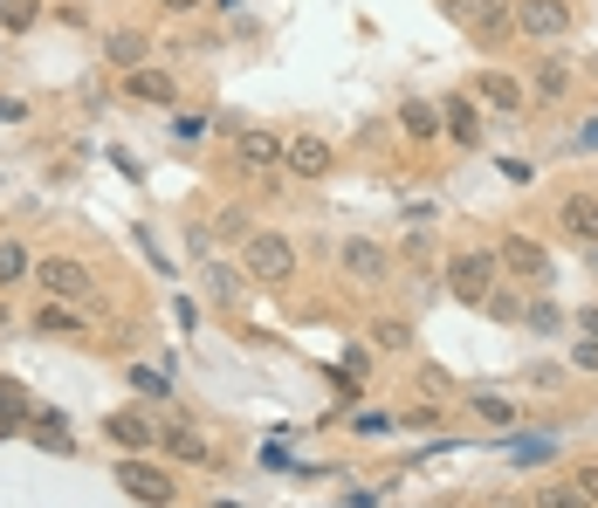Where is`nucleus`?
I'll list each match as a JSON object with an SVG mask.
<instances>
[{
    "label": "nucleus",
    "mask_w": 598,
    "mask_h": 508,
    "mask_svg": "<svg viewBox=\"0 0 598 508\" xmlns=\"http://www.w3.org/2000/svg\"><path fill=\"white\" fill-rule=\"evenodd\" d=\"M0 330H8V302H0Z\"/></svg>",
    "instance_id": "35"
},
{
    "label": "nucleus",
    "mask_w": 598,
    "mask_h": 508,
    "mask_svg": "<svg viewBox=\"0 0 598 508\" xmlns=\"http://www.w3.org/2000/svg\"><path fill=\"white\" fill-rule=\"evenodd\" d=\"M488 309H496V317H502V323H516V317H530V309H523L516 296H509V289H488Z\"/></svg>",
    "instance_id": "25"
},
{
    "label": "nucleus",
    "mask_w": 598,
    "mask_h": 508,
    "mask_svg": "<svg viewBox=\"0 0 598 508\" xmlns=\"http://www.w3.org/2000/svg\"><path fill=\"white\" fill-rule=\"evenodd\" d=\"M213 234H234V240H248L254 227H248V213H241V207H227L221 220H213Z\"/></svg>",
    "instance_id": "24"
},
{
    "label": "nucleus",
    "mask_w": 598,
    "mask_h": 508,
    "mask_svg": "<svg viewBox=\"0 0 598 508\" xmlns=\"http://www.w3.org/2000/svg\"><path fill=\"white\" fill-rule=\"evenodd\" d=\"M337 261H345V275H351V282H386V269H393L386 248H378L372 234H351L345 248H337Z\"/></svg>",
    "instance_id": "8"
},
{
    "label": "nucleus",
    "mask_w": 598,
    "mask_h": 508,
    "mask_svg": "<svg viewBox=\"0 0 598 508\" xmlns=\"http://www.w3.org/2000/svg\"><path fill=\"white\" fill-rule=\"evenodd\" d=\"M454 296L461 302H488V289H496V275H502V255L488 248V255H454Z\"/></svg>",
    "instance_id": "4"
},
{
    "label": "nucleus",
    "mask_w": 598,
    "mask_h": 508,
    "mask_svg": "<svg viewBox=\"0 0 598 508\" xmlns=\"http://www.w3.org/2000/svg\"><path fill=\"white\" fill-rule=\"evenodd\" d=\"M440 117H447V138H454V145H475L482 138V103L475 97H447Z\"/></svg>",
    "instance_id": "13"
},
{
    "label": "nucleus",
    "mask_w": 598,
    "mask_h": 508,
    "mask_svg": "<svg viewBox=\"0 0 598 508\" xmlns=\"http://www.w3.org/2000/svg\"><path fill=\"white\" fill-rule=\"evenodd\" d=\"M213 8H241V0H213Z\"/></svg>",
    "instance_id": "34"
},
{
    "label": "nucleus",
    "mask_w": 598,
    "mask_h": 508,
    "mask_svg": "<svg viewBox=\"0 0 598 508\" xmlns=\"http://www.w3.org/2000/svg\"><path fill=\"white\" fill-rule=\"evenodd\" d=\"M132 97H138V103H159V110H173V103H179V83L165 76V70H132Z\"/></svg>",
    "instance_id": "16"
},
{
    "label": "nucleus",
    "mask_w": 598,
    "mask_h": 508,
    "mask_svg": "<svg viewBox=\"0 0 598 508\" xmlns=\"http://www.w3.org/2000/svg\"><path fill=\"white\" fill-rule=\"evenodd\" d=\"M283 165L296 172V179H324V172H331V145L316 138V131H296L289 151H283Z\"/></svg>",
    "instance_id": "10"
},
{
    "label": "nucleus",
    "mask_w": 598,
    "mask_h": 508,
    "mask_svg": "<svg viewBox=\"0 0 598 508\" xmlns=\"http://www.w3.org/2000/svg\"><path fill=\"white\" fill-rule=\"evenodd\" d=\"M475 41H502L509 28H516V0H475Z\"/></svg>",
    "instance_id": "14"
},
{
    "label": "nucleus",
    "mask_w": 598,
    "mask_h": 508,
    "mask_svg": "<svg viewBox=\"0 0 598 508\" xmlns=\"http://www.w3.org/2000/svg\"><path fill=\"white\" fill-rule=\"evenodd\" d=\"M14 426H28V392L14 379H0V433H14Z\"/></svg>",
    "instance_id": "19"
},
{
    "label": "nucleus",
    "mask_w": 598,
    "mask_h": 508,
    "mask_svg": "<svg viewBox=\"0 0 598 508\" xmlns=\"http://www.w3.org/2000/svg\"><path fill=\"white\" fill-rule=\"evenodd\" d=\"M103 55H111V70L132 76V70H145V55H152V49H145L138 28H111V35H103Z\"/></svg>",
    "instance_id": "15"
},
{
    "label": "nucleus",
    "mask_w": 598,
    "mask_h": 508,
    "mask_svg": "<svg viewBox=\"0 0 598 508\" xmlns=\"http://www.w3.org/2000/svg\"><path fill=\"white\" fill-rule=\"evenodd\" d=\"M578 488H585V501H591V508H598V460H591V468H585V474H578Z\"/></svg>",
    "instance_id": "28"
},
{
    "label": "nucleus",
    "mask_w": 598,
    "mask_h": 508,
    "mask_svg": "<svg viewBox=\"0 0 598 508\" xmlns=\"http://www.w3.org/2000/svg\"><path fill=\"white\" fill-rule=\"evenodd\" d=\"M103 433H111V439H117L124 454H145V447H159V426H152V419H145L138 406L111 412V419H103Z\"/></svg>",
    "instance_id": "11"
},
{
    "label": "nucleus",
    "mask_w": 598,
    "mask_h": 508,
    "mask_svg": "<svg viewBox=\"0 0 598 508\" xmlns=\"http://www.w3.org/2000/svg\"><path fill=\"white\" fill-rule=\"evenodd\" d=\"M35 269H28V248L21 240H0V289H14V282H28Z\"/></svg>",
    "instance_id": "20"
},
{
    "label": "nucleus",
    "mask_w": 598,
    "mask_h": 508,
    "mask_svg": "<svg viewBox=\"0 0 598 508\" xmlns=\"http://www.w3.org/2000/svg\"><path fill=\"white\" fill-rule=\"evenodd\" d=\"M399 124L413 131V138H434V131H447V117H440L434 103H406V110H399Z\"/></svg>",
    "instance_id": "21"
},
{
    "label": "nucleus",
    "mask_w": 598,
    "mask_h": 508,
    "mask_svg": "<svg viewBox=\"0 0 598 508\" xmlns=\"http://www.w3.org/2000/svg\"><path fill=\"white\" fill-rule=\"evenodd\" d=\"M372 344H386V350H406V344H413V330H406V323H378V330H372Z\"/></svg>",
    "instance_id": "26"
},
{
    "label": "nucleus",
    "mask_w": 598,
    "mask_h": 508,
    "mask_svg": "<svg viewBox=\"0 0 598 508\" xmlns=\"http://www.w3.org/2000/svg\"><path fill=\"white\" fill-rule=\"evenodd\" d=\"M537 508H591V501H585L578 481H564V488H544V495H537Z\"/></svg>",
    "instance_id": "23"
},
{
    "label": "nucleus",
    "mask_w": 598,
    "mask_h": 508,
    "mask_svg": "<svg viewBox=\"0 0 598 508\" xmlns=\"http://www.w3.org/2000/svg\"><path fill=\"white\" fill-rule=\"evenodd\" d=\"M516 28L530 41H564L571 35V0H516Z\"/></svg>",
    "instance_id": "3"
},
{
    "label": "nucleus",
    "mask_w": 598,
    "mask_h": 508,
    "mask_svg": "<svg viewBox=\"0 0 598 508\" xmlns=\"http://www.w3.org/2000/svg\"><path fill=\"white\" fill-rule=\"evenodd\" d=\"M578 364H585V371H598V337H585V344H578Z\"/></svg>",
    "instance_id": "29"
},
{
    "label": "nucleus",
    "mask_w": 598,
    "mask_h": 508,
    "mask_svg": "<svg viewBox=\"0 0 598 508\" xmlns=\"http://www.w3.org/2000/svg\"><path fill=\"white\" fill-rule=\"evenodd\" d=\"M475 103H482V110H496V117H523V83H516V76H502V70H482Z\"/></svg>",
    "instance_id": "9"
},
{
    "label": "nucleus",
    "mask_w": 598,
    "mask_h": 508,
    "mask_svg": "<svg viewBox=\"0 0 598 508\" xmlns=\"http://www.w3.org/2000/svg\"><path fill=\"white\" fill-rule=\"evenodd\" d=\"M117 488L132 495V501H145V508H165L179 488H173V474L165 468H145V460H117Z\"/></svg>",
    "instance_id": "5"
},
{
    "label": "nucleus",
    "mask_w": 598,
    "mask_h": 508,
    "mask_svg": "<svg viewBox=\"0 0 598 508\" xmlns=\"http://www.w3.org/2000/svg\"><path fill=\"white\" fill-rule=\"evenodd\" d=\"M241 275H254V282H289L296 275V248L283 234H248L241 240Z\"/></svg>",
    "instance_id": "1"
},
{
    "label": "nucleus",
    "mask_w": 598,
    "mask_h": 508,
    "mask_svg": "<svg viewBox=\"0 0 598 508\" xmlns=\"http://www.w3.org/2000/svg\"><path fill=\"white\" fill-rule=\"evenodd\" d=\"M14 117H21V103H14V97H0V124H14Z\"/></svg>",
    "instance_id": "31"
},
{
    "label": "nucleus",
    "mask_w": 598,
    "mask_h": 508,
    "mask_svg": "<svg viewBox=\"0 0 598 508\" xmlns=\"http://www.w3.org/2000/svg\"><path fill=\"white\" fill-rule=\"evenodd\" d=\"M585 330H591V337H598V309H585Z\"/></svg>",
    "instance_id": "32"
},
{
    "label": "nucleus",
    "mask_w": 598,
    "mask_h": 508,
    "mask_svg": "<svg viewBox=\"0 0 598 508\" xmlns=\"http://www.w3.org/2000/svg\"><path fill=\"white\" fill-rule=\"evenodd\" d=\"M35 282L49 289V302H90V289H97L90 269H83L76 255H49V261L35 269Z\"/></svg>",
    "instance_id": "2"
},
{
    "label": "nucleus",
    "mask_w": 598,
    "mask_h": 508,
    "mask_svg": "<svg viewBox=\"0 0 598 508\" xmlns=\"http://www.w3.org/2000/svg\"><path fill=\"white\" fill-rule=\"evenodd\" d=\"M523 323H530V330H558V302H530Z\"/></svg>",
    "instance_id": "27"
},
{
    "label": "nucleus",
    "mask_w": 598,
    "mask_h": 508,
    "mask_svg": "<svg viewBox=\"0 0 598 508\" xmlns=\"http://www.w3.org/2000/svg\"><path fill=\"white\" fill-rule=\"evenodd\" d=\"M159 447L173 454V460H186V468H200V460H207V439H200V433H186V426H173V433H159Z\"/></svg>",
    "instance_id": "18"
},
{
    "label": "nucleus",
    "mask_w": 598,
    "mask_h": 508,
    "mask_svg": "<svg viewBox=\"0 0 598 508\" xmlns=\"http://www.w3.org/2000/svg\"><path fill=\"white\" fill-rule=\"evenodd\" d=\"M496 255H502V269L516 275V282H550V255H544L530 234H502V240H496Z\"/></svg>",
    "instance_id": "7"
},
{
    "label": "nucleus",
    "mask_w": 598,
    "mask_h": 508,
    "mask_svg": "<svg viewBox=\"0 0 598 508\" xmlns=\"http://www.w3.org/2000/svg\"><path fill=\"white\" fill-rule=\"evenodd\" d=\"M35 330H41V337H76V302H41L35 309Z\"/></svg>",
    "instance_id": "17"
},
{
    "label": "nucleus",
    "mask_w": 598,
    "mask_h": 508,
    "mask_svg": "<svg viewBox=\"0 0 598 508\" xmlns=\"http://www.w3.org/2000/svg\"><path fill=\"white\" fill-rule=\"evenodd\" d=\"M283 151H289V138H275V131H262V124L234 131V159H241L248 172H275V165H283Z\"/></svg>",
    "instance_id": "6"
},
{
    "label": "nucleus",
    "mask_w": 598,
    "mask_h": 508,
    "mask_svg": "<svg viewBox=\"0 0 598 508\" xmlns=\"http://www.w3.org/2000/svg\"><path fill=\"white\" fill-rule=\"evenodd\" d=\"M564 90H571V70H564L558 55H544L537 62V97H564Z\"/></svg>",
    "instance_id": "22"
},
{
    "label": "nucleus",
    "mask_w": 598,
    "mask_h": 508,
    "mask_svg": "<svg viewBox=\"0 0 598 508\" xmlns=\"http://www.w3.org/2000/svg\"><path fill=\"white\" fill-rule=\"evenodd\" d=\"M585 145H598V124H585Z\"/></svg>",
    "instance_id": "33"
},
{
    "label": "nucleus",
    "mask_w": 598,
    "mask_h": 508,
    "mask_svg": "<svg viewBox=\"0 0 598 508\" xmlns=\"http://www.w3.org/2000/svg\"><path fill=\"white\" fill-rule=\"evenodd\" d=\"M558 220H564V234H571V240L598 248V193H571V200L558 207Z\"/></svg>",
    "instance_id": "12"
},
{
    "label": "nucleus",
    "mask_w": 598,
    "mask_h": 508,
    "mask_svg": "<svg viewBox=\"0 0 598 508\" xmlns=\"http://www.w3.org/2000/svg\"><path fill=\"white\" fill-rule=\"evenodd\" d=\"M165 14H194V8H207V0H159Z\"/></svg>",
    "instance_id": "30"
}]
</instances>
